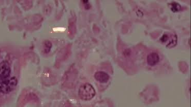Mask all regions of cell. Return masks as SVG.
I'll return each instance as SVG.
<instances>
[{"mask_svg": "<svg viewBox=\"0 0 191 107\" xmlns=\"http://www.w3.org/2000/svg\"><path fill=\"white\" fill-rule=\"evenodd\" d=\"M96 92L94 88L90 83H84L80 87L78 95L80 98L84 101H90L94 97Z\"/></svg>", "mask_w": 191, "mask_h": 107, "instance_id": "obj_1", "label": "cell"}, {"mask_svg": "<svg viewBox=\"0 0 191 107\" xmlns=\"http://www.w3.org/2000/svg\"><path fill=\"white\" fill-rule=\"evenodd\" d=\"M11 74V67L8 63L4 61L0 63V79L2 81L7 79Z\"/></svg>", "mask_w": 191, "mask_h": 107, "instance_id": "obj_3", "label": "cell"}, {"mask_svg": "<svg viewBox=\"0 0 191 107\" xmlns=\"http://www.w3.org/2000/svg\"><path fill=\"white\" fill-rule=\"evenodd\" d=\"M160 56L157 53L153 52L148 55L147 62L150 66H155L160 61Z\"/></svg>", "mask_w": 191, "mask_h": 107, "instance_id": "obj_4", "label": "cell"}, {"mask_svg": "<svg viewBox=\"0 0 191 107\" xmlns=\"http://www.w3.org/2000/svg\"><path fill=\"white\" fill-rule=\"evenodd\" d=\"M168 38H169V36H168L167 34H164L162 36V37H161V41L163 42H166V41H167L168 40Z\"/></svg>", "mask_w": 191, "mask_h": 107, "instance_id": "obj_9", "label": "cell"}, {"mask_svg": "<svg viewBox=\"0 0 191 107\" xmlns=\"http://www.w3.org/2000/svg\"><path fill=\"white\" fill-rule=\"evenodd\" d=\"M51 46H52V45L51 43L49 41H46L45 42V49H44V51L46 53H48L49 52L50 50L51 49Z\"/></svg>", "mask_w": 191, "mask_h": 107, "instance_id": "obj_8", "label": "cell"}, {"mask_svg": "<svg viewBox=\"0 0 191 107\" xmlns=\"http://www.w3.org/2000/svg\"><path fill=\"white\" fill-rule=\"evenodd\" d=\"M17 78L13 77L2 81L0 86V91L4 94H7L15 89L17 86Z\"/></svg>", "mask_w": 191, "mask_h": 107, "instance_id": "obj_2", "label": "cell"}, {"mask_svg": "<svg viewBox=\"0 0 191 107\" xmlns=\"http://www.w3.org/2000/svg\"><path fill=\"white\" fill-rule=\"evenodd\" d=\"M171 9L174 11H179L181 8V5L175 2H172V3H171Z\"/></svg>", "mask_w": 191, "mask_h": 107, "instance_id": "obj_7", "label": "cell"}, {"mask_svg": "<svg viewBox=\"0 0 191 107\" xmlns=\"http://www.w3.org/2000/svg\"><path fill=\"white\" fill-rule=\"evenodd\" d=\"M168 40H169V42L167 45V46L169 47V48H172L177 44V36L175 34H171L170 36V37H169Z\"/></svg>", "mask_w": 191, "mask_h": 107, "instance_id": "obj_6", "label": "cell"}, {"mask_svg": "<svg viewBox=\"0 0 191 107\" xmlns=\"http://www.w3.org/2000/svg\"><path fill=\"white\" fill-rule=\"evenodd\" d=\"M94 78L98 82L104 83L108 82L110 78V76L106 72L99 71L95 73Z\"/></svg>", "mask_w": 191, "mask_h": 107, "instance_id": "obj_5", "label": "cell"}]
</instances>
